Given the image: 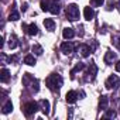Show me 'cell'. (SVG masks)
Returning a JSON list of instances; mask_svg holds the SVG:
<instances>
[{"instance_id":"1","label":"cell","mask_w":120,"mask_h":120,"mask_svg":"<svg viewBox=\"0 0 120 120\" xmlns=\"http://www.w3.org/2000/svg\"><path fill=\"white\" fill-rule=\"evenodd\" d=\"M62 83H64V81H62V76L59 75V74H51L47 78V86L52 92H59Z\"/></svg>"},{"instance_id":"2","label":"cell","mask_w":120,"mask_h":120,"mask_svg":"<svg viewBox=\"0 0 120 120\" xmlns=\"http://www.w3.org/2000/svg\"><path fill=\"white\" fill-rule=\"evenodd\" d=\"M23 83H24V86L26 88H28L31 92H34V93H37L38 90H40V82H38V79H35L31 74H24V76H23Z\"/></svg>"},{"instance_id":"3","label":"cell","mask_w":120,"mask_h":120,"mask_svg":"<svg viewBox=\"0 0 120 120\" xmlns=\"http://www.w3.org/2000/svg\"><path fill=\"white\" fill-rule=\"evenodd\" d=\"M67 19L71 21H76L79 19V7L76 4L72 3L67 7Z\"/></svg>"},{"instance_id":"4","label":"cell","mask_w":120,"mask_h":120,"mask_svg":"<svg viewBox=\"0 0 120 120\" xmlns=\"http://www.w3.org/2000/svg\"><path fill=\"white\" fill-rule=\"evenodd\" d=\"M40 109V105L38 103H35V102H27L26 105H24V113H26V116L27 117H30V116H33V114H35V112Z\"/></svg>"},{"instance_id":"5","label":"cell","mask_w":120,"mask_h":120,"mask_svg":"<svg viewBox=\"0 0 120 120\" xmlns=\"http://www.w3.org/2000/svg\"><path fill=\"white\" fill-rule=\"evenodd\" d=\"M96 74H98V67H96L95 62H90V65H89V68H88V74H86V76H85V81H86V82L95 81Z\"/></svg>"},{"instance_id":"6","label":"cell","mask_w":120,"mask_h":120,"mask_svg":"<svg viewBox=\"0 0 120 120\" xmlns=\"http://www.w3.org/2000/svg\"><path fill=\"white\" fill-rule=\"evenodd\" d=\"M119 85H120V79H119L117 75H110V76L107 78V81L105 82L106 89H116Z\"/></svg>"},{"instance_id":"7","label":"cell","mask_w":120,"mask_h":120,"mask_svg":"<svg viewBox=\"0 0 120 120\" xmlns=\"http://www.w3.org/2000/svg\"><path fill=\"white\" fill-rule=\"evenodd\" d=\"M74 48H75V45H74L71 41H65V42L61 44V51H62L65 55H71V54L74 52Z\"/></svg>"},{"instance_id":"8","label":"cell","mask_w":120,"mask_h":120,"mask_svg":"<svg viewBox=\"0 0 120 120\" xmlns=\"http://www.w3.org/2000/svg\"><path fill=\"white\" fill-rule=\"evenodd\" d=\"M23 30L28 35H37L38 34V27L35 24H23Z\"/></svg>"},{"instance_id":"9","label":"cell","mask_w":120,"mask_h":120,"mask_svg":"<svg viewBox=\"0 0 120 120\" xmlns=\"http://www.w3.org/2000/svg\"><path fill=\"white\" fill-rule=\"evenodd\" d=\"M78 51H79V54L82 55V56H89V54L92 52V48H90V45H86V44H81L79 47H78Z\"/></svg>"},{"instance_id":"10","label":"cell","mask_w":120,"mask_h":120,"mask_svg":"<svg viewBox=\"0 0 120 120\" xmlns=\"http://www.w3.org/2000/svg\"><path fill=\"white\" fill-rule=\"evenodd\" d=\"M103 61H105V64L112 65V64L116 61V54H114V52H112V51H107V52H106V55H105V58H103Z\"/></svg>"},{"instance_id":"11","label":"cell","mask_w":120,"mask_h":120,"mask_svg":"<svg viewBox=\"0 0 120 120\" xmlns=\"http://www.w3.org/2000/svg\"><path fill=\"white\" fill-rule=\"evenodd\" d=\"M38 105H40V109L42 110L44 114H48V113H49V102H48V100L41 99V100L38 102Z\"/></svg>"},{"instance_id":"12","label":"cell","mask_w":120,"mask_h":120,"mask_svg":"<svg viewBox=\"0 0 120 120\" xmlns=\"http://www.w3.org/2000/svg\"><path fill=\"white\" fill-rule=\"evenodd\" d=\"M83 14H85V20H88V21H90V20L95 19V10L92 7H85Z\"/></svg>"},{"instance_id":"13","label":"cell","mask_w":120,"mask_h":120,"mask_svg":"<svg viewBox=\"0 0 120 120\" xmlns=\"http://www.w3.org/2000/svg\"><path fill=\"white\" fill-rule=\"evenodd\" d=\"M78 92H75V90H69L68 93H67V102L68 103H75L76 100H78Z\"/></svg>"},{"instance_id":"14","label":"cell","mask_w":120,"mask_h":120,"mask_svg":"<svg viewBox=\"0 0 120 120\" xmlns=\"http://www.w3.org/2000/svg\"><path fill=\"white\" fill-rule=\"evenodd\" d=\"M62 35H64V38L71 40V38H74V37H75V31H74V28H71V27H67V28H64Z\"/></svg>"},{"instance_id":"15","label":"cell","mask_w":120,"mask_h":120,"mask_svg":"<svg viewBox=\"0 0 120 120\" xmlns=\"http://www.w3.org/2000/svg\"><path fill=\"white\" fill-rule=\"evenodd\" d=\"M107 103H109L107 96L102 95V96H100V99H99V109H100V110H106V109H107Z\"/></svg>"},{"instance_id":"16","label":"cell","mask_w":120,"mask_h":120,"mask_svg":"<svg viewBox=\"0 0 120 120\" xmlns=\"http://www.w3.org/2000/svg\"><path fill=\"white\" fill-rule=\"evenodd\" d=\"M9 78H10V72H9V69H7V68H3L2 72H0V81H2L3 83H6V82L9 81Z\"/></svg>"},{"instance_id":"17","label":"cell","mask_w":120,"mask_h":120,"mask_svg":"<svg viewBox=\"0 0 120 120\" xmlns=\"http://www.w3.org/2000/svg\"><path fill=\"white\" fill-rule=\"evenodd\" d=\"M44 27H45V30L52 31V30L55 28V21H54L52 19H45V20H44Z\"/></svg>"},{"instance_id":"18","label":"cell","mask_w":120,"mask_h":120,"mask_svg":"<svg viewBox=\"0 0 120 120\" xmlns=\"http://www.w3.org/2000/svg\"><path fill=\"white\" fill-rule=\"evenodd\" d=\"M9 47H10L11 49H14V48L19 47V40H17V37H16L14 34H11L10 38H9Z\"/></svg>"},{"instance_id":"19","label":"cell","mask_w":120,"mask_h":120,"mask_svg":"<svg viewBox=\"0 0 120 120\" xmlns=\"http://www.w3.org/2000/svg\"><path fill=\"white\" fill-rule=\"evenodd\" d=\"M13 110V103H11V100H7L4 105H3V109H2V113H4V114H7V113H10Z\"/></svg>"},{"instance_id":"20","label":"cell","mask_w":120,"mask_h":120,"mask_svg":"<svg viewBox=\"0 0 120 120\" xmlns=\"http://www.w3.org/2000/svg\"><path fill=\"white\" fill-rule=\"evenodd\" d=\"M35 62H37V61H35L34 55H26V56H24V64L33 67V65H35Z\"/></svg>"},{"instance_id":"21","label":"cell","mask_w":120,"mask_h":120,"mask_svg":"<svg viewBox=\"0 0 120 120\" xmlns=\"http://www.w3.org/2000/svg\"><path fill=\"white\" fill-rule=\"evenodd\" d=\"M83 68H85V64H83V62H78V64L75 65V68H74V69L71 71V76L74 78V76H75V74H76L78 71H82Z\"/></svg>"},{"instance_id":"22","label":"cell","mask_w":120,"mask_h":120,"mask_svg":"<svg viewBox=\"0 0 120 120\" xmlns=\"http://www.w3.org/2000/svg\"><path fill=\"white\" fill-rule=\"evenodd\" d=\"M49 11H51L52 14H58L59 11H61V6H59L56 2H54V3L51 4V7H49Z\"/></svg>"},{"instance_id":"23","label":"cell","mask_w":120,"mask_h":120,"mask_svg":"<svg viewBox=\"0 0 120 120\" xmlns=\"http://www.w3.org/2000/svg\"><path fill=\"white\" fill-rule=\"evenodd\" d=\"M41 9L44 10V11H49V7H51V0H41Z\"/></svg>"},{"instance_id":"24","label":"cell","mask_w":120,"mask_h":120,"mask_svg":"<svg viewBox=\"0 0 120 120\" xmlns=\"http://www.w3.org/2000/svg\"><path fill=\"white\" fill-rule=\"evenodd\" d=\"M20 19V13L17 11V10H13L11 13H10V16H9V20L10 21H17Z\"/></svg>"},{"instance_id":"25","label":"cell","mask_w":120,"mask_h":120,"mask_svg":"<svg viewBox=\"0 0 120 120\" xmlns=\"http://www.w3.org/2000/svg\"><path fill=\"white\" fill-rule=\"evenodd\" d=\"M33 52H34L35 55H42L44 49H42V47H41V45H38V44H34V45H33Z\"/></svg>"},{"instance_id":"26","label":"cell","mask_w":120,"mask_h":120,"mask_svg":"<svg viewBox=\"0 0 120 120\" xmlns=\"http://www.w3.org/2000/svg\"><path fill=\"white\" fill-rule=\"evenodd\" d=\"M105 117H106V119H114V117H116V112H114L113 109H109V110L106 109V113H105Z\"/></svg>"},{"instance_id":"27","label":"cell","mask_w":120,"mask_h":120,"mask_svg":"<svg viewBox=\"0 0 120 120\" xmlns=\"http://www.w3.org/2000/svg\"><path fill=\"white\" fill-rule=\"evenodd\" d=\"M112 42H113V45H114V47L120 48V34H117V35H113V38H112Z\"/></svg>"},{"instance_id":"28","label":"cell","mask_w":120,"mask_h":120,"mask_svg":"<svg viewBox=\"0 0 120 120\" xmlns=\"http://www.w3.org/2000/svg\"><path fill=\"white\" fill-rule=\"evenodd\" d=\"M103 2H105V0H90V4L93 7H99V6L103 4Z\"/></svg>"},{"instance_id":"29","label":"cell","mask_w":120,"mask_h":120,"mask_svg":"<svg viewBox=\"0 0 120 120\" xmlns=\"http://www.w3.org/2000/svg\"><path fill=\"white\" fill-rule=\"evenodd\" d=\"M114 68H116V71H117V72H120V61H117V62H116Z\"/></svg>"},{"instance_id":"30","label":"cell","mask_w":120,"mask_h":120,"mask_svg":"<svg viewBox=\"0 0 120 120\" xmlns=\"http://www.w3.org/2000/svg\"><path fill=\"white\" fill-rule=\"evenodd\" d=\"M54 2H58V0H54Z\"/></svg>"}]
</instances>
